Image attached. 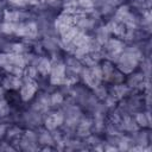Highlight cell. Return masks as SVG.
I'll return each mask as SVG.
<instances>
[{
	"label": "cell",
	"instance_id": "1",
	"mask_svg": "<svg viewBox=\"0 0 152 152\" xmlns=\"http://www.w3.org/2000/svg\"><path fill=\"white\" fill-rule=\"evenodd\" d=\"M12 2H15V4H23V2H25L26 0H11Z\"/></svg>",
	"mask_w": 152,
	"mask_h": 152
}]
</instances>
